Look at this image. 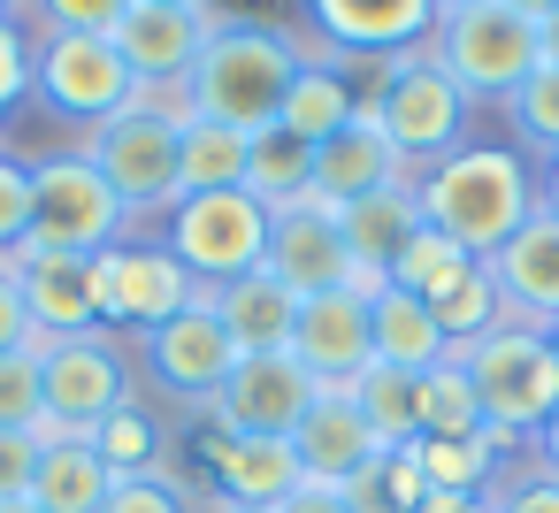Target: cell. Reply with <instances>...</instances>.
Returning a JSON list of instances; mask_svg holds the SVG:
<instances>
[{"instance_id":"6da1fadb","label":"cell","mask_w":559,"mask_h":513,"mask_svg":"<svg viewBox=\"0 0 559 513\" xmlns=\"http://www.w3.org/2000/svg\"><path fill=\"white\" fill-rule=\"evenodd\" d=\"M414 207L429 230H444L452 246H467L475 261H498V246L544 207V169L521 146H483L467 139L460 154L429 162L414 177Z\"/></svg>"},{"instance_id":"7a4b0ae2","label":"cell","mask_w":559,"mask_h":513,"mask_svg":"<svg viewBox=\"0 0 559 513\" xmlns=\"http://www.w3.org/2000/svg\"><path fill=\"white\" fill-rule=\"evenodd\" d=\"M307 70V47L284 32V24H261V16H230L215 9V32L192 62V100L207 123H230V131H276L284 116V93L292 77Z\"/></svg>"},{"instance_id":"3957f363","label":"cell","mask_w":559,"mask_h":513,"mask_svg":"<svg viewBox=\"0 0 559 513\" xmlns=\"http://www.w3.org/2000/svg\"><path fill=\"white\" fill-rule=\"evenodd\" d=\"M483 398V421L506 437V444H536L551 429V406H559V353L544 330H521V322H498L483 330L475 345L452 353Z\"/></svg>"},{"instance_id":"277c9868","label":"cell","mask_w":559,"mask_h":513,"mask_svg":"<svg viewBox=\"0 0 559 513\" xmlns=\"http://www.w3.org/2000/svg\"><path fill=\"white\" fill-rule=\"evenodd\" d=\"M429 55L444 62V77H452L475 108H506V100L528 85V70L544 62V55H536V24L513 16L506 0H475V9L437 16Z\"/></svg>"},{"instance_id":"5b68a950","label":"cell","mask_w":559,"mask_h":513,"mask_svg":"<svg viewBox=\"0 0 559 513\" xmlns=\"http://www.w3.org/2000/svg\"><path fill=\"white\" fill-rule=\"evenodd\" d=\"M368 108H376L383 139H391L414 169H429V162L460 154V146H467V123H475V100L444 77V62H437L429 47H414V55L383 62V85L368 93Z\"/></svg>"},{"instance_id":"8992f818","label":"cell","mask_w":559,"mask_h":513,"mask_svg":"<svg viewBox=\"0 0 559 513\" xmlns=\"http://www.w3.org/2000/svg\"><path fill=\"white\" fill-rule=\"evenodd\" d=\"M131 207L108 192V177L85 162V154H55V162H32V253H70V261H93L108 246L131 238Z\"/></svg>"},{"instance_id":"52a82bcc","label":"cell","mask_w":559,"mask_h":513,"mask_svg":"<svg viewBox=\"0 0 559 513\" xmlns=\"http://www.w3.org/2000/svg\"><path fill=\"white\" fill-rule=\"evenodd\" d=\"M32 93L39 108H55L62 123H108L139 100V77L123 70L108 32H39L32 39Z\"/></svg>"},{"instance_id":"ba28073f","label":"cell","mask_w":559,"mask_h":513,"mask_svg":"<svg viewBox=\"0 0 559 513\" xmlns=\"http://www.w3.org/2000/svg\"><path fill=\"white\" fill-rule=\"evenodd\" d=\"M269 223L276 215L253 192H192V200L169 207V238L162 246L185 261L192 284H230V276L269 261Z\"/></svg>"},{"instance_id":"9c48e42d","label":"cell","mask_w":559,"mask_h":513,"mask_svg":"<svg viewBox=\"0 0 559 513\" xmlns=\"http://www.w3.org/2000/svg\"><path fill=\"white\" fill-rule=\"evenodd\" d=\"M93 291H100V330L146 337V330L177 322L207 284H192L185 261H177L162 238H123V246L93 253Z\"/></svg>"},{"instance_id":"30bf717a","label":"cell","mask_w":559,"mask_h":513,"mask_svg":"<svg viewBox=\"0 0 559 513\" xmlns=\"http://www.w3.org/2000/svg\"><path fill=\"white\" fill-rule=\"evenodd\" d=\"M32 353H39V368H47V421H55L62 437H93L116 406L139 398V375H131V360H123V345H116L108 330L47 337V345H32Z\"/></svg>"},{"instance_id":"8fae6325","label":"cell","mask_w":559,"mask_h":513,"mask_svg":"<svg viewBox=\"0 0 559 513\" xmlns=\"http://www.w3.org/2000/svg\"><path fill=\"white\" fill-rule=\"evenodd\" d=\"M85 162L108 177V192L131 215H169L177 207V123L146 116L139 100L85 131Z\"/></svg>"},{"instance_id":"7c38bea8","label":"cell","mask_w":559,"mask_h":513,"mask_svg":"<svg viewBox=\"0 0 559 513\" xmlns=\"http://www.w3.org/2000/svg\"><path fill=\"white\" fill-rule=\"evenodd\" d=\"M314 375L292 353H238V368L223 375V391L207 398V421L230 437H292L314 406Z\"/></svg>"},{"instance_id":"4fadbf2b","label":"cell","mask_w":559,"mask_h":513,"mask_svg":"<svg viewBox=\"0 0 559 513\" xmlns=\"http://www.w3.org/2000/svg\"><path fill=\"white\" fill-rule=\"evenodd\" d=\"M276 223H269V276H284L299 299H314V291H345V269H353V253H345V238H337V200L330 192H299V200H284V207H269Z\"/></svg>"},{"instance_id":"5bb4252c","label":"cell","mask_w":559,"mask_h":513,"mask_svg":"<svg viewBox=\"0 0 559 513\" xmlns=\"http://www.w3.org/2000/svg\"><path fill=\"white\" fill-rule=\"evenodd\" d=\"M307 24L322 32L337 62H399L429 47L437 9L429 0H307Z\"/></svg>"},{"instance_id":"9a60e30c","label":"cell","mask_w":559,"mask_h":513,"mask_svg":"<svg viewBox=\"0 0 559 513\" xmlns=\"http://www.w3.org/2000/svg\"><path fill=\"white\" fill-rule=\"evenodd\" d=\"M139 360H146V375H154L162 391L207 406V398L223 391V375L238 368V345H230V330L215 322V307H207V291H200L177 322H162V330L139 337Z\"/></svg>"},{"instance_id":"2e32d148","label":"cell","mask_w":559,"mask_h":513,"mask_svg":"<svg viewBox=\"0 0 559 513\" xmlns=\"http://www.w3.org/2000/svg\"><path fill=\"white\" fill-rule=\"evenodd\" d=\"M207 32H215V9H169V0H131L123 24H116L108 39H116V55H123V70H131L139 85H169V77H192V62H200Z\"/></svg>"},{"instance_id":"e0dca14e","label":"cell","mask_w":559,"mask_h":513,"mask_svg":"<svg viewBox=\"0 0 559 513\" xmlns=\"http://www.w3.org/2000/svg\"><path fill=\"white\" fill-rule=\"evenodd\" d=\"M490 284H498L506 322H521V330H551V322H559V215H551V207H536V215L498 246Z\"/></svg>"},{"instance_id":"ac0fdd59","label":"cell","mask_w":559,"mask_h":513,"mask_svg":"<svg viewBox=\"0 0 559 513\" xmlns=\"http://www.w3.org/2000/svg\"><path fill=\"white\" fill-rule=\"evenodd\" d=\"M421 169L383 139V123H376V108L360 100V116L330 139V146H314V192H330L337 207H353V200H376V192H406Z\"/></svg>"},{"instance_id":"d6986e66","label":"cell","mask_w":559,"mask_h":513,"mask_svg":"<svg viewBox=\"0 0 559 513\" xmlns=\"http://www.w3.org/2000/svg\"><path fill=\"white\" fill-rule=\"evenodd\" d=\"M292 452H299V475H307V482H330V490L353 482L368 460H383L368 414L353 406V383H322V391H314L307 421L292 429Z\"/></svg>"},{"instance_id":"ffe728a7","label":"cell","mask_w":559,"mask_h":513,"mask_svg":"<svg viewBox=\"0 0 559 513\" xmlns=\"http://www.w3.org/2000/svg\"><path fill=\"white\" fill-rule=\"evenodd\" d=\"M200 460H207L215 498H230V505H261V513H276V505L307 482V475H299L292 437H230V429H215V421H207Z\"/></svg>"},{"instance_id":"44dd1931","label":"cell","mask_w":559,"mask_h":513,"mask_svg":"<svg viewBox=\"0 0 559 513\" xmlns=\"http://www.w3.org/2000/svg\"><path fill=\"white\" fill-rule=\"evenodd\" d=\"M16 291H24V314H32V345L100 330L93 261H70V253H32V246H24V253H16Z\"/></svg>"},{"instance_id":"7402d4cb","label":"cell","mask_w":559,"mask_h":513,"mask_svg":"<svg viewBox=\"0 0 559 513\" xmlns=\"http://www.w3.org/2000/svg\"><path fill=\"white\" fill-rule=\"evenodd\" d=\"M292 360H299L314 383H353V375L376 360L368 307H360L353 291H314V299H299V322H292Z\"/></svg>"},{"instance_id":"603a6c76","label":"cell","mask_w":559,"mask_h":513,"mask_svg":"<svg viewBox=\"0 0 559 513\" xmlns=\"http://www.w3.org/2000/svg\"><path fill=\"white\" fill-rule=\"evenodd\" d=\"M215 322L230 330L238 353H292V322H299V291L269 269H246L230 284H207Z\"/></svg>"},{"instance_id":"cb8c5ba5","label":"cell","mask_w":559,"mask_h":513,"mask_svg":"<svg viewBox=\"0 0 559 513\" xmlns=\"http://www.w3.org/2000/svg\"><path fill=\"white\" fill-rule=\"evenodd\" d=\"M368 337H376V360L399 368V375H429V368L452 360V337L437 330V314L414 291H399V284L368 307Z\"/></svg>"},{"instance_id":"d4e9b609","label":"cell","mask_w":559,"mask_h":513,"mask_svg":"<svg viewBox=\"0 0 559 513\" xmlns=\"http://www.w3.org/2000/svg\"><path fill=\"white\" fill-rule=\"evenodd\" d=\"M521 444H506L498 429L483 437H414V460H421V482L429 490H460V498H490L506 482Z\"/></svg>"},{"instance_id":"484cf974","label":"cell","mask_w":559,"mask_h":513,"mask_svg":"<svg viewBox=\"0 0 559 513\" xmlns=\"http://www.w3.org/2000/svg\"><path fill=\"white\" fill-rule=\"evenodd\" d=\"M116 490L108 460L93 452V437H62V444H39V475H32V505L39 513H100Z\"/></svg>"},{"instance_id":"4316f807","label":"cell","mask_w":559,"mask_h":513,"mask_svg":"<svg viewBox=\"0 0 559 513\" xmlns=\"http://www.w3.org/2000/svg\"><path fill=\"white\" fill-rule=\"evenodd\" d=\"M353 116H360V85H353L345 70H330V62H314V55H307V70H299V77H292V93H284L276 131H292L299 146H330Z\"/></svg>"},{"instance_id":"83f0119b","label":"cell","mask_w":559,"mask_h":513,"mask_svg":"<svg viewBox=\"0 0 559 513\" xmlns=\"http://www.w3.org/2000/svg\"><path fill=\"white\" fill-rule=\"evenodd\" d=\"M246 131H230V123H185L177 131V200H192V192H246Z\"/></svg>"},{"instance_id":"f1b7e54d","label":"cell","mask_w":559,"mask_h":513,"mask_svg":"<svg viewBox=\"0 0 559 513\" xmlns=\"http://www.w3.org/2000/svg\"><path fill=\"white\" fill-rule=\"evenodd\" d=\"M421 230V207H414V184L406 192H376V200H353L345 215H337V238H345V253L353 261H368V269H383L391 276V261H399V246Z\"/></svg>"},{"instance_id":"f546056e","label":"cell","mask_w":559,"mask_h":513,"mask_svg":"<svg viewBox=\"0 0 559 513\" xmlns=\"http://www.w3.org/2000/svg\"><path fill=\"white\" fill-rule=\"evenodd\" d=\"M475 269H483V261H475L467 246H452L444 230H429V223H421V230L399 246V261H391V284H399V291H414L421 307H437V299H452V291L475 276Z\"/></svg>"},{"instance_id":"4dcf8cb0","label":"cell","mask_w":559,"mask_h":513,"mask_svg":"<svg viewBox=\"0 0 559 513\" xmlns=\"http://www.w3.org/2000/svg\"><path fill=\"white\" fill-rule=\"evenodd\" d=\"M93 452L108 460V475H169V421L146 398H131L93 429Z\"/></svg>"},{"instance_id":"1f68e13d","label":"cell","mask_w":559,"mask_h":513,"mask_svg":"<svg viewBox=\"0 0 559 513\" xmlns=\"http://www.w3.org/2000/svg\"><path fill=\"white\" fill-rule=\"evenodd\" d=\"M414 421H421V437H483V429H490V421H483V398H475V383H467L460 360L414 375Z\"/></svg>"},{"instance_id":"d6a6232c","label":"cell","mask_w":559,"mask_h":513,"mask_svg":"<svg viewBox=\"0 0 559 513\" xmlns=\"http://www.w3.org/2000/svg\"><path fill=\"white\" fill-rule=\"evenodd\" d=\"M307 184H314V146H299L292 131H253V146H246V192L261 207H284Z\"/></svg>"},{"instance_id":"836d02e7","label":"cell","mask_w":559,"mask_h":513,"mask_svg":"<svg viewBox=\"0 0 559 513\" xmlns=\"http://www.w3.org/2000/svg\"><path fill=\"white\" fill-rule=\"evenodd\" d=\"M337 498H345V513H414L421 498H429V482H421V460H414V444H399V452H383V460H368L353 482H337Z\"/></svg>"},{"instance_id":"e575fe53","label":"cell","mask_w":559,"mask_h":513,"mask_svg":"<svg viewBox=\"0 0 559 513\" xmlns=\"http://www.w3.org/2000/svg\"><path fill=\"white\" fill-rule=\"evenodd\" d=\"M353 406L368 414V429H376L383 452H399V444L421 437V421H414V375H399V368H383V360H368V368L353 375Z\"/></svg>"},{"instance_id":"d590c367","label":"cell","mask_w":559,"mask_h":513,"mask_svg":"<svg viewBox=\"0 0 559 513\" xmlns=\"http://www.w3.org/2000/svg\"><path fill=\"white\" fill-rule=\"evenodd\" d=\"M506 123H513V146H521L528 162H551V154H559V70H551V62L528 70V85L506 100Z\"/></svg>"},{"instance_id":"8d00e7d4","label":"cell","mask_w":559,"mask_h":513,"mask_svg":"<svg viewBox=\"0 0 559 513\" xmlns=\"http://www.w3.org/2000/svg\"><path fill=\"white\" fill-rule=\"evenodd\" d=\"M429 314H437V330L452 337V353H460V345H475L483 330H498V322H506V307H498V284H490V261H483V269H475V276H467V284L452 291V299H437Z\"/></svg>"},{"instance_id":"74e56055","label":"cell","mask_w":559,"mask_h":513,"mask_svg":"<svg viewBox=\"0 0 559 513\" xmlns=\"http://www.w3.org/2000/svg\"><path fill=\"white\" fill-rule=\"evenodd\" d=\"M47 421V368L32 345L0 353V429H39Z\"/></svg>"},{"instance_id":"f35d334b","label":"cell","mask_w":559,"mask_h":513,"mask_svg":"<svg viewBox=\"0 0 559 513\" xmlns=\"http://www.w3.org/2000/svg\"><path fill=\"white\" fill-rule=\"evenodd\" d=\"M32 246V162L0 154V261Z\"/></svg>"},{"instance_id":"ab89813d","label":"cell","mask_w":559,"mask_h":513,"mask_svg":"<svg viewBox=\"0 0 559 513\" xmlns=\"http://www.w3.org/2000/svg\"><path fill=\"white\" fill-rule=\"evenodd\" d=\"M100 513H200V505L185 498L177 475H116V490H108Z\"/></svg>"},{"instance_id":"60d3db41","label":"cell","mask_w":559,"mask_h":513,"mask_svg":"<svg viewBox=\"0 0 559 513\" xmlns=\"http://www.w3.org/2000/svg\"><path fill=\"white\" fill-rule=\"evenodd\" d=\"M490 513H559V475L536 467H506V482L490 490Z\"/></svg>"},{"instance_id":"b9f144b4","label":"cell","mask_w":559,"mask_h":513,"mask_svg":"<svg viewBox=\"0 0 559 513\" xmlns=\"http://www.w3.org/2000/svg\"><path fill=\"white\" fill-rule=\"evenodd\" d=\"M32 100V32L16 16H0V123Z\"/></svg>"},{"instance_id":"7bdbcfd3","label":"cell","mask_w":559,"mask_h":513,"mask_svg":"<svg viewBox=\"0 0 559 513\" xmlns=\"http://www.w3.org/2000/svg\"><path fill=\"white\" fill-rule=\"evenodd\" d=\"M47 32H116L131 0H24Z\"/></svg>"},{"instance_id":"ee69618b","label":"cell","mask_w":559,"mask_h":513,"mask_svg":"<svg viewBox=\"0 0 559 513\" xmlns=\"http://www.w3.org/2000/svg\"><path fill=\"white\" fill-rule=\"evenodd\" d=\"M32 475H39V437L32 429H0V505L32 498Z\"/></svg>"},{"instance_id":"f6af8a7d","label":"cell","mask_w":559,"mask_h":513,"mask_svg":"<svg viewBox=\"0 0 559 513\" xmlns=\"http://www.w3.org/2000/svg\"><path fill=\"white\" fill-rule=\"evenodd\" d=\"M139 108L162 116V123H200V100H192V77H169V85H139Z\"/></svg>"},{"instance_id":"bcb514c9","label":"cell","mask_w":559,"mask_h":513,"mask_svg":"<svg viewBox=\"0 0 559 513\" xmlns=\"http://www.w3.org/2000/svg\"><path fill=\"white\" fill-rule=\"evenodd\" d=\"M32 345V314H24V291H16V261H0V353Z\"/></svg>"},{"instance_id":"7dc6e473","label":"cell","mask_w":559,"mask_h":513,"mask_svg":"<svg viewBox=\"0 0 559 513\" xmlns=\"http://www.w3.org/2000/svg\"><path fill=\"white\" fill-rule=\"evenodd\" d=\"M276 513H345V498H337L330 482H299V490H292Z\"/></svg>"},{"instance_id":"c3c4849f","label":"cell","mask_w":559,"mask_h":513,"mask_svg":"<svg viewBox=\"0 0 559 513\" xmlns=\"http://www.w3.org/2000/svg\"><path fill=\"white\" fill-rule=\"evenodd\" d=\"M414 513H490V498H460V490H429Z\"/></svg>"},{"instance_id":"681fc988","label":"cell","mask_w":559,"mask_h":513,"mask_svg":"<svg viewBox=\"0 0 559 513\" xmlns=\"http://www.w3.org/2000/svg\"><path fill=\"white\" fill-rule=\"evenodd\" d=\"M536 55H544V62H551V70H559V9H551V16H544V24H536Z\"/></svg>"},{"instance_id":"f907efd6","label":"cell","mask_w":559,"mask_h":513,"mask_svg":"<svg viewBox=\"0 0 559 513\" xmlns=\"http://www.w3.org/2000/svg\"><path fill=\"white\" fill-rule=\"evenodd\" d=\"M536 460H544V467H551V475H559V406H551V429H544V437H536Z\"/></svg>"},{"instance_id":"816d5d0a","label":"cell","mask_w":559,"mask_h":513,"mask_svg":"<svg viewBox=\"0 0 559 513\" xmlns=\"http://www.w3.org/2000/svg\"><path fill=\"white\" fill-rule=\"evenodd\" d=\"M506 9H513V16H528V24H544V16L559 9V0H506Z\"/></svg>"},{"instance_id":"f5cc1de1","label":"cell","mask_w":559,"mask_h":513,"mask_svg":"<svg viewBox=\"0 0 559 513\" xmlns=\"http://www.w3.org/2000/svg\"><path fill=\"white\" fill-rule=\"evenodd\" d=\"M544 207H551V215H559V154H551V162H544Z\"/></svg>"},{"instance_id":"db71d44e","label":"cell","mask_w":559,"mask_h":513,"mask_svg":"<svg viewBox=\"0 0 559 513\" xmlns=\"http://www.w3.org/2000/svg\"><path fill=\"white\" fill-rule=\"evenodd\" d=\"M200 513H261V505H230V498H215V505H200Z\"/></svg>"},{"instance_id":"11a10c76","label":"cell","mask_w":559,"mask_h":513,"mask_svg":"<svg viewBox=\"0 0 559 513\" xmlns=\"http://www.w3.org/2000/svg\"><path fill=\"white\" fill-rule=\"evenodd\" d=\"M429 9H437V16H452V9H475V0H429Z\"/></svg>"},{"instance_id":"9f6ffc18","label":"cell","mask_w":559,"mask_h":513,"mask_svg":"<svg viewBox=\"0 0 559 513\" xmlns=\"http://www.w3.org/2000/svg\"><path fill=\"white\" fill-rule=\"evenodd\" d=\"M0 513H39V505H32V498H16V505H0Z\"/></svg>"},{"instance_id":"6f0895ef","label":"cell","mask_w":559,"mask_h":513,"mask_svg":"<svg viewBox=\"0 0 559 513\" xmlns=\"http://www.w3.org/2000/svg\"><path fill=\"white\" fill-rule=\"evenodd\" d=\"M169 9H215V0H169Z\"/></svg>"},{"instance_id":"680465c9","label":"cell","mask_w":559,"mask_h":513,"mask_svg":"<svg viewBox=\"0 0 559 513\" xmlns=\"http://www.w3.org/2000/svg\"><path fill=\"white\" fill-rule=\"evenodd\" d=\"M16 9H24V0H0V16H16Z\"/></svg>"},{"instance_id":"91938a15","label":"cell","mask_w":559,"mask_h":513,"mask_svg":"<svg viewBox=\"0 0 559 513\" xmlns=\"http://www.w3.org/2000/svg\"><path fill=\"white\" fill-rule=\"evenodd\" d=\"M544 337H551V353H559V322H551V330H544Z\"/></svg>"}]
</instances>
